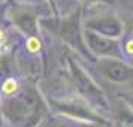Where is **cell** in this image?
<instances>
[{"mask_svg": "<svg viewBox=\"0 0 133 127\" xmlns=\"http://www.w3.org/2000/svg\"><path fill=\"white\" fill-rule=\"evenodd\" d=\"M41 46H42V43H41L39 39H36V37H29L27 39V49L30 52H37L41 49Z\"/></svg>", "mask_w": 133, "mask_h": 127, "instance_id": "cell-2", "label": "cell"}, {"mask_svg": "<svg viewBox=\"0 0 133 127\" xmlns=\"http://www.w3.org/2000/svg\"><path fill=\"white\" fill-rule=\"evenodd\" d=\"M126 51H127V54L133 55V39L127 41V43H126Z\"/></svg>", "mask_w": 133, "mask_h": 127, "instance_id": "cell-3", "label": "cell"}, {"mask_svg": "<svg viewBox=\"0 0 133 127\" xmlns=\"http://www.w3.org/2000/svg\"><path fill=\"white\" fill-rule=\"evenodd\" d=\"M17 88H18V84H17V81L12 78H9L5 81V84H3V87H2V90H3V93L6 94V96H11V94H14L15 91H17Z\"/></svg>", "mask_w": 133, "mask_h": 127, "instance_id": "cell-1", "label": "cell"}]
</instances>
